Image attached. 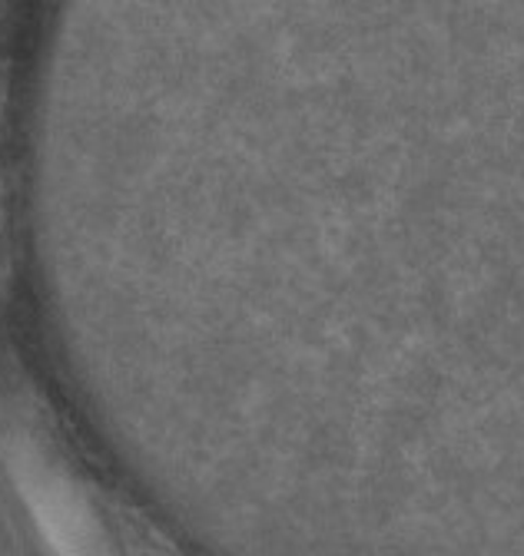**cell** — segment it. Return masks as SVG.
Returning <instances> with one entry per match:
<instances>
[{
  "label": "cell",
  "mask_w": 524,
  "mask_h": 556,
  "mask_svg": "<svg viewBox=\"0 0 524 556\" xmlns=\"http://www.w3.org/2000/svg\"><path fill=\"white\" fill-rule=\"evenodd\" d=\"M0 457L50 556H179L40 417L14 414Z\"/></svg>",
  "instance_id": "1"
}]
</instances>
